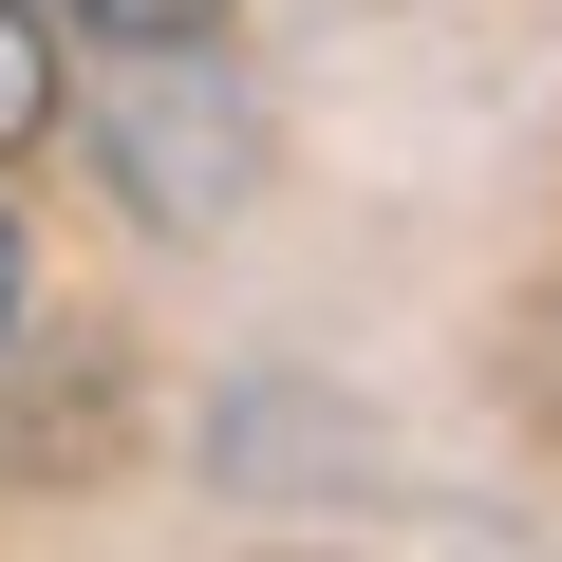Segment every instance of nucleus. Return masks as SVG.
Here are the masks:
<instances>
[{
	"label": "nucleus",
	"instance_id": "1",
	"mask_svg": "<svg viewBox=\"0 0 562 562\" xmlns=\"http://www.w3.org/2000/svg\"><path fill=\"white\" fill-rule=\"evenodd\" d=\"M57 132L94 150V188H113L132 225H225V206L262 188V113H244V76H225L206 38H113V76L57 94Z\"/></svg>",
	"mask_w": 562,
	"mask_h": 562
},
{
	"label": "nucleus",
	"instance_id": "2",
	"mask_svg": "<svg viewBox=\"0 0 562 562\" xmlns=\"http://www.w3.org/2000/svg\"><path fill=\"white\" fill-rule=\"evenodd\" d=\"M57 94H76V76H57V20H38V0H0V169L57 132Z\"/></svg>",
	"mask_w": 562,
	"mask_h": 562
},
{
	"label": "nucleus",
	"instance_id": "3",
	"mask_svg": "<svg viewBox=\"0 0 562 562\" xmlns=\"http://www.w3.org/2000/svg\"><path fill=\"white\" fill-rule=\"evenodd\" d=\"M506 375H525V413H543V450H562V301H525V338H506Z\"/></svg>",
	"mask_w": 562,
	"mask_h": 562
},
{
	"label": "nucleus",
	"instance_id": "4",
	"mask_svg": "<svg viewBox=\"0 0 562 562\" xmlns=\"http://www.w3.org/2000/svg\"><path fill=\"white\" fill-rule=\"evenodd\" d=\"M76 20H94V38H206L225 0H76Z\"/></svg>",
	"mask_w": 562,
	"mask_h": 562
},
{
	"label": "nucleus",
	"instance_id": "5",
	"mask_svg": "<svg viewBox=\"0 0 562 562\" xmlns=\"http://www.w3.org/2000/svg\"><path fill=\"white\" fill-rule=\"evenodd\" d=\"M0 319H20V225H0Z\"/></svg>",
	"mask_w": 562,
	"mask_h": 562
}]
</instances>
